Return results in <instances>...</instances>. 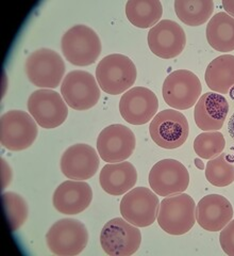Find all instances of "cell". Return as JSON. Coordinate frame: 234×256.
Segmentation results:
<instances>
[{
    "instance_id": "obj_16",
    "label": "cell",
    "mask_w": 234,
    "mask_h": 256,
    "mask_svg": "<svg viewBox=\"0 0 234 256\" xmlns=\"http://www.w3.org/2000/svg\"><path fill=\"white\" fill-rule=\"evenodd\" d=\"M148 46L152 54L162 59H173L183 52L187 36L183 28L171 20L159 22L148 34Z\"/></svg>"
},
{
    "instance_id": "obj_10",
    "label": "cell",
    "mask_w": 234,
    "mask_h": 256,
    "mask_svg": "<svg viewBox=\"0 0 234 256\" xmlns=\"http://www.w3.org/2000/svg\"><path fill=\"white\" fill-rule=\"evenodd\" d=\"M160 201L156 192L146 187L128 191L120 201L123 218L138 228H147L158 218Z\"/></svg>"
},
{
    "instance_id": "obj_32",
    "label": "cell",
    "mask_w": 234,
    "mask_h": 256,
    "mask_svg": "<svg viewBox=\"0 0 234 256\" xmlns=\"http://www.w3.org/2000/svg\"><path fill=\"white\" fill-rule=\"evenodd\" d=\"M228 132H229L230 137L234 140V114L231 116L228 122Z\"/></svg>"
},
{
    "instance_id": "obj_17",
    "label": "cell",
    "mask_w": 234,
    "mask_h": 256,
    "mask_svg": "<svg viewBox=\"0 0 234 256\" xmlns=\"http://www.w3.org/2000/svg\"><path fill=\"white\" fill-rule=\"evenodd\" d=\"M61 171L69 180H85L98 171L100 164L95 148L84 143L69 146L61 157Z\"/></svg>"
},
{
    "instance_id": "obj_28",
    "label": "cell",
    "mask_w": 234,
    "mask_h": 256,
    "mask_svg": "<svg viewBox=\"0 0 234 256\" xmlns=\"http://www.w3.org/2000/svg\"><path fill=\"white\" fill-rule=\"evenodd\" d=\"M226 140L220 132H207L197 136L194 141V150L203 159H213L223 153Z\"/></svg>"
},
{
    "instance_id": "obj_9",
    "label": "cell",
    "mask_w": 234,
    "mask_h": 256,
    "mask_svg": "<svg viewBox=\"0 0 234 256\" xmlns=\"http://www.w3.org/2000/svg\"><path fill=\"white\" fill-rule=\"evenodd\" d=\"M201 92L200 79L188 70H178L169 74L162 89L165 102L177 110H187L196 105Z\"/></svg>"
},
{
    "instance_id": "obj_6",
    "label": "cell",
    "mask_w": 234,
    "mask_h": 256,
    "mask_svg": "<svg viewBox=\"0 0 234 256\" xmlns=\"http://www.w3.org/2000/svg\"><path fill=\"white\" fill-rule=\"evenodd\" d=\"M65 63L61 56L49 48H39L26 60L28 79L35 86L54 89L59 86L65 73Z\"/></svg>"
},
{
    "instance_id": "obj_27",
    "label": "cell",
    "mask_w": 234,
    "mask_h": 256,
    "mask_svg": "<svg viewBox=\"0 0 234 256\" xmlns=\"http://www.w3.org/2000/svg\"><path fill=\"white\" fill-rule=\"evenodd\" d=\"M206 178L215 187L229 186L234 182V166L227 160V155L220 154L210 159L206 166Z\"/></svg>"
},
{
    "instance_id": "obj_21",
    "label": "cell",
    "mask_w": 234,
    "mask_h": 256,
    "mask_svg": "<svg viewBox=\"0 0 234 256\" xmlns=\"http://www.w3.org/2000/svg\"><path fill=\"white\" fill-rule=\"evenodd\" d=\"M138 180L135 166L128 162L106 164L99 175L100 186L111 196H123L130 191Z\"/></svg>"
},
{
    "instance_id": "obj_1",
    "label": "cell",
    "mask_w": 234,
    "mask_h": 256,
    "mask_svg": "<svg viewBox=\"0 0 234 256\" xmlns=\"http://www.w3.org/2000/svg\"><path fill=\"white\" fill-rule=\"evenodd\" d=\"M138 70L127 56L113 54L104 57L96 68V79L101 90L110 95L126 92L134 84Z\"/></svg>"
},
{
    "instance_id": "obj_22",
    "label": "cell",
    "mask_w": 234,
    "mask_h": 256,
    "mask_svg": "<svg viewBox=\"0 0 234 256\" xmlns=\"http://www.w3.org/2000/svg\"><path fill=\"white\" fill-rule=\"evenodd\" d=\"M206 32L208 43L213 50L221 52L234 50V18L226 12L211 18Z\"/></svg>"
},
{
    "instance_id": "obj_7",
    "label": "cell",
    "mask_w": 234,
    "mask_h": 256,
    "mask_svg": "<svg viewBox=\"0 0 234 256\" xmlns=\"http://www.w3.org/2000/svg\"><path fill=\"white\" fill-rule=\"evenodd\" d=\"M150 137L157 146L166 150L178 148L185 143L190 132L187 118L180 111L166 109L152 118Z\"/></svg>"
},
{
    "instance_id": "obj_14",
    "label": "cell",
    "mask_w": 234,
    "mask_h": 256,
    "mask_svg": "<svg viewBox=\"0 0 234 256\" xmlns=\"http://www.w3.org/2000/svg\"><path fill=\"white\" fill-rule=\"evenodd\" d=\"M136 140L133 132L125 125L113 124L103 128L97 139V150L103 162H122L135 150Z\"/></svg>"
},
{
    "instance_id": "obj_3",
    "label": "cell",
    "mask_w": 234,
    "mask_h": 256,
    "mask_svg": "<svg viewBox=\"0 0 234 256\" xmlns=\"http://www.w3.org/2000/svg\"><path fill=\"white\" fill-rule=\"evenodd\" d=\"M158 223L167 234L176 236L187 234L196 223L194 198L187 194L165 198L160 203Z\"/></svg>"
},
{
    "instance_id": "obj_33",
    "label": "cell",
    "mask_w": 234,
    "mask_h": 256,
    "mask_svg": "<svg viewBox=\"0 0 234 256\" xmlns=\"http://www.w3.org/2000/svg\"><path fill=\"white\" fill-rule=\"evenodd\" d=\"M194 162H195V164H196V166L198 168L199 170H204L205 169V164L203 162V160H201L200 158H196L195 160H194Z\"/></svg>"
},
{
    "instance_id": "obj_30",
    "label": "cell",
    "mask_w": 234,
    "mask_h": 256,
    "mask_svg": "<svg viewBox=\"0 0 234 256\" xmlns=\"http://www.w3.org/2000/svg\"><path fill=\"white\" fill-rule=\"evenodd\" d=\"M12 178V170L6 164L5 160L1 158V190L6 188Z\"/></svg>"
},
{
    "instance_id": "obj_31",
    "label": "cell",
    "mask_w": 234,
    "mask_h": 256,
    "mask_svg": "<svg viewBox=\"0 0 234 256\" xmlns=\"http://www.w3.org/2000/svg\"><path fill=\"white\" fill-rule=\"evenodd\" d=\"M223 6L227 14L234 18V0H223Z\"/></svg>"
},
{
    "instance_id": "obj_25",
    "label": "cell",
    "mask_w": 234,
    "mask_h": 256,
    "mask_svg": "<svg viewBox=\"0 0 234 256\" xmlns=\"http://www.w3.org/2000/svg\"><path fill=\"white\" fill-rule=\"evenodd\" d=\"M174 6L178 18L191 27L203 25L214 11L212 0H176Z\"/></svg>"
},
{
    "instance_id": "obj_24",
    "label": "cell",
    "mask_w": 234,
    "mask_h": 256,
    "mask_svg": "<svg viewBox=\"0 0 234 256\" xmlns=\"http://www.w3.org/2000/svg\"><path fill=\"white\" fill-rule=\"evenodd\" d=\"M162 14L163 8L159 0H129L126 4L128 20L138 28L156 26Z\"/></svg>"
},
{
    "instance_id": "obj_8",
    "label": "cell",
    "mask_w": 234,
    "mask_h": 256,
    "mask_svg": "<svg viewBox=\"0 0 234 256\" xmlns=\"http://www.w3.org/2000/svg\"><path fill=\"white\" fill-rule=\"evenodd\" d=\"M141 242V230L124 218L110 220L100 233V244L110 256H130L139 250Z\"/></svg>"
},
{
    "instance_id": "obj_23",
    "label": "cell",
    "mask_w": 234,
    "mask_h": 256,
    "mask_svg": "<svg viewBox=\"0 0 234 256\" xmlns=\"http://www.w3.org/2000/svg\"><path fill=\"white\" fill-rule=\"evenodd\" d=\"M209 89L220 94H227L234 86V56L223 54L209 64L206 74Z\"/></svg>"
},
{
    "instance_id": "obj_19",
    "label": "cell",
    "mask_w": 234,
    "mask_h": 256,
    "mask_svg": "<svg viewBox=\"0 0 234 256\" xmlns=\"http://www.w3.org/2000/svg\"><path fill=\"white\" fill-rule=\"evenodd\" d=\"M229 112V102L222 94L208 92L200 96L194 110V118L201 130L219 132Z\"/></svg>"
},
{
    "instance_id": "obj_4",
    "label": "cell",
    "mask_w": 234,
    "mask_h": 256,
    "mask_svg": "<svg viewBox=\"0 0 234 256\" xmlns=\"http://www.w3.org/2000/svg\"><path fill=\"white\" fill-rule=\"evenodd\" d=\"M46 242L51 253L58 256H75L85 249L88 232L81 221L61 219L47 232Z\"/></svg>"
},
{
    "instance_id": "obj_5",
    "label": "cell",
    "mask_w": 234,
    "mask_h": 256,
    "mask_svg": "<svg viewBox=\"0 0 234 256\" xmlns=\"http://www.w3.org/2000/svg\"><path fill=\"white\" fill-rule=\"evenodd\" d=\"M37 123L28 112L11 110L0 118V142L9 150L30 148L37 137Z\"/></svg>"
},
{
    "instance_id": "obj_18",
    "label": "cell",
    "mask_w": 234,
    "mask_h": 256,
    "mask_svg": "<svg viewBox=\"0 0 234 256\" xmlns=\"http://www.w3.org/2000/svg\"><path fill=\"white\" fill-rule=\"evenodd\" d=\"M93 190L82 180H66L55 189L52 203L63 214H78L91 205Z\"/></svg>"
},
{
    "instance_id": "obj_15",
    "label": "cell",
    "mask_w": 234,
    "mask_h": 256,
    "mask_svg": "<svg viewBox=\"0 0 234 256\" xmlns=\"http://www.w3.org/2000/svg\"><path fill=\"white\" fill-rule=\"evenodd\" d=\"M159 108L157 95L145 86H134L119 100V112L126 122L144 125L156 116Z\"/></svg>"
},
{
    "instance_id": "obj_12",
    "label": "cell",
    "mask_w": 234,
    "mask_h": 256,
    "mask_svg": "<svg viewBox=\"0 0 234 256\" xmlns=\"http://www.w3.org/2000/svg\"><path fill=\"white\" fill-rule=\"evenodd\" d=\"M64 102L58 92L51 89H41L29 96L27 107L39 126L52 130L66 121L68 108Z\"/></svg>"
},
{
    "instance_id": "obj_26",
    "label": "cell",
    "mask_w": 234,
    "mask_h": 256,
    "mask_svg": "<svg viewBox=\"0 0 234 256\" xmlns=\"http://www.w3.org/2000/svg\"><path fill=\"white\" fill-rule=\"evenodd\" d=\"M5 218L12 232L17 230L28 218V205L23 198L15 192H5L1 196Z\"/></svg>"
},
{
    "instance_id": "obj_2",
    "label": "cell",
    "mask_w": 234,
    "mask_h": 256,
    "mask_svg": "<svg viewBox=\"0 0 234 256\" xmlns=\"http://www.w3.org/2000/svg\"><path fill=\"white\" fill-rule=\"evenodd\" d=\"M61 50L69 63L76 66H87L98 59L101 42L95 30L85 25H76L63 34Z\"/></svg>"
},
{
    "instance_id": "obj_20",
    "label": "cell",
    "mask_w": 234,
    "mask_h": 256,
    "mask_svg": "<svg viewBox=\"0 0 234 256\" xmlns=\"http://www.w3.org/2000/svg\"><path fill=\"white\" fill-rule=\"evenodd\" d=\"M233 218V207L220 194H209L196 205V222L206 230H222Z\"/></svg>"
},
{
    "instance_id": "obj_29",
    "label": "cell",
    "mask_w": 234,
    "mask_h": 256,
    "mask_svg": "<svg viewBox=\"0 0 234 256\" xmlns=\"http://www.w3.org/2000/svg\"><path fill=\"white\" fill-rule=\"evenodd\" d=\"M220 242L223 251L226 254L229 256H234V220L230 221L222 230Z\"/></svg>"
},
{
    "instance_id": "obj_11",
    "label": "cell",
    "mask_w": 234,
    "mask_h": 256,
    "mask_svg": "<svg viewBox=\"0 0 234 256\" xmlns=\"http://www.w3.org/2000/svg\"><path fill=\"white\" fill-rule=\"evenodd\" d=\"M61 94L67 105L79 111L94 107L100 98L99 84L95 77L85 70H71L64 77Z\"/></svg>"
},
{
    "instance_id": "obj_13",
    "label": "cell",
    "mask_w": 234,
    "mask_h": 256,
    "mask_svg": "<svg viewBox=\"0 0 234 256\" xmlns=\"http://www.w3.org/2000/svg\"><path fill=\"white\" fill-rule=\"evenodd\" d=\"M148 182L153 192L160 196L183 194L190 184L187 168L178 160L163 159L152 166Z\"/></svg>"
}]
</instances>
